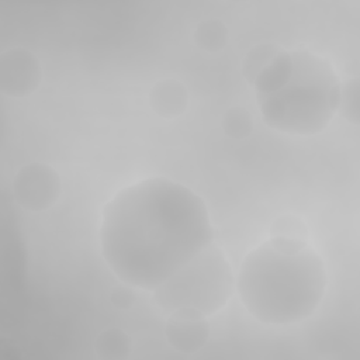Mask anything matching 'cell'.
I'll return each instance as SVG.
<instances>
[{
	"label": "cell",
	"instance_id": "cell-1",
	"mask_svg": "<svg viewBox=\"0 0 360 360\" xmlns=\"http://www.w3.org/2000/svg\"><path fill=\"white\" fill-rule=\"evenodd\" d=\"M205 201L166 177H148L115 193L103 207L100 249L110 271L152 292L214 242Z\"/></svg>",
	"mask_w": 360,
	"mask_h": 360
},
{
	"label": "cell",
	"instance_id": "cell-2",
	"mask_svg": "<svg viewBox=\"0 0 360 360\" xmlns=\"http://www.w3.org/2000/svg\"><path fill=\"white\" fill-rule=\"evenodd\" d=\"M328 284L322 256L302 239L270 236L253 248L235 276V291L252 318L288 326L309 318Z\"/></svg>",
	"mask_w": 360,
	"mask_h": 360
},
{
	"label": "cell",
	"instance_id": "cell-3",
	"mask_svg": "<svg viewBox=\"0 0 360 360\" xmlns=\"http://www.w3.org/2000/svg\"><path fill=\"white\" fill-rule=\"evenodd\" d=\"M290 68L280 86L257 98L263 122L278 132L311 136L333 120L340 80L332 63L307 48L290 51Z\"/></svg>",
	"mask_w": 360,
	"mask_h": 360
},
{
	"label": "cell",
	"instance_id": "cell-4",
	"mask_svg": "<svg viewBox=\"0 0 360 360\" xmlns=\"http://www.w3.org/2000/svg\"><path fill=\"white\" fill-rule=\"evenodd\" d=\"M235 292V273L224 250L212 242L152 291L165 315L194 309L205 316L218 314Z\"/></svg>",
	"mask_w": 360,
	"mask_h": 360
},
{
	"label": "cell",
	"instance_id": "cell-5",
	"mask_svg": "<svg viewBox=\"0 0 360 360\" xmlns=\"http://www.w3.org/2000/svg\"><path fill=\"white\" fill-rule=\"evenodd\" d=\"M62 193L59 173L42 162H32L18 169L11 180V197L25 211L42 212L53 207Z\"/></svg>",
	"mask_w": 360,
	"mask_h": 360
},
{
	"label": "cell",
	"instance_id": "cell-6",
	"mask_svg": "<svg viewBox=\"0 0 360 360\" xmlns=\"http://www.w3.org/2000/svg\"><path fill=\"white\" fill-rule=\"evenodd\" d=\"M42 66L25 48H10L0 55V91L11 98L32 94L42 82Z\"/></svg>",
	"mask_w": 360,
	"mask_h": 360
},
{
	"label": "cell",
	"instance_id": "cell-7",
	"mask_svg": "<svg viewBox=\"0 0 360 360\" xmlns=\"http://www.w3.org/2000/svg\"><path fill=\"white\" fill-rule=\"evenodd\" d=\"M211 335L208 316L194 309H177L167 315L165 336L180 353H195L202 349Z\"/></svg>",
	"mask_w": 360,
	"mask_h": 360
},
{
	"label": "cell",
	"instance_id": "cell-8",
	"mask_svg": "<svg viewBox=\"0 0 360 360\" xmlns=\"http://www.w3.org/2000/svg\"><path fill=\"white\" fill-rule=\"evenodd\" d=\"M148 100L152 111L158 117L174 120L186 112L190 96L187 87L180 80L160 79L152 86Z\"/></svg>",
	"mask_w": 360,
	"mask_h": 360
},
{
	"label": "cell",
	"instance_id": "cell-9",
	"mask_svg": "<svg viewBox=\"0 0 360 360\" xmlns=\"http://www.w3.org/2000/svg\"><path fill=\"white\" fill-rule=\"evenodd\" d=\"M131 336L120 328H107L98 333L94 342V352L103 360H124L132 352Z\"/></svg>",
	"mask_w": 360,
	"mask_h": 360
},
{
	"label": "cell",
	"instance_id": "cell-10",
	"mask_svg": "<svg viewBox=\"0 0 360 360\" xmlns=\"http://www.w3.org/2000/svg\"><path fill=\"white\" fill-rule=\"evenodd\" d=\"M228 28L218 18H208L197 24L193 32V39L197 48L208 53L222 51L228 44Z\"/></svg>",
	"mask_w": 360,
	"mask_h": 360
},
{
	"label": "cell",
	"instance_id": "cell-11",
	"mask_svg": "<svg viewBox=\"0 0 360 360\" xmlns=\"http://www.w3.org/2000/svg\"><path fill=\"white\" fill-rule=\"evenodd\" d=\"M283 48L273 42H262L248 51L242 60V75L245 80L252 86L257 75L271 62V59Z\"/></svg>",
	"mask_w": 360,
	"mask_h": 360
},
{
	"label": "cell",
	"instance_id": "cell-12",
	"mask_svg": "<svg viewBox=\"0 0 360 360\" xmlns=\"http://www.w3.org/2000/svg\"><path fill=\"white\" fill-rule=\"evenodd\" d=\"M221 127L224 134L228 138L240 141L252 135L255 122H253V117L246 108L240 105H233L224 112Z\"/></svg>",
	"mask_w": 360,
	"mask_h": 360
},
{
	"label": "cell",
	"instance_id": "cell-13",
	"mask_svg": "<svg viewBox=\"0 0 360 360\" xmlns=\"http://www.w3.org/2000/svg\"><path fill=\"white\" fill-rule=\"evenodd\" d=\"M336 114L347 122L359 124V79L352 77L340 82L339 103Z\"/></svg>",
	"mask_w": 360,
	"mask_h": 360
},
{
	"label": "cell",
	"instance_id": "cell-14",
	"mask_svg": "<svg viewBox=\"0 0 360 360\" xmlns=\"http://www.w3.org/2000/svg\"><path fill=\"white\" fill-rule=\"evenodd\" d=\"M307 224L295 215L284 214L280 215L270 228V236L288 238V239H302L308 240Z\"/></svg>",
	"mask_w": 360,
	"mask_h": 360
},
{
	"label": "cell",
	"instance_id": "cell-15",
	"mask_svg": "<svg viewBox=\"0 0 360 360\" xmlns=\"http://www.w3.org/2000/svg\"><path fill=\"white\" fill-rule=\"evenodd\" d=\"M135 290L136 288H134L132 285L120 281V284L114 285L110 291L111 305L115 307L117 309H121V311H127V309L132 308L135 301H136Z\"/></svg>",
	"mask_w": 360,
	"mask_h": 360
}]
</instances>
